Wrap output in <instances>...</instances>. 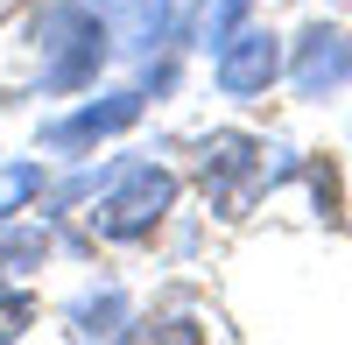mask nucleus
Segmentation results:
<instances>
[{"instance_id": "f257e3e1", "label": "nucleus", "mask_w": 352, "mask_h": 345, "mask_svg": "<svg viewBox=\"0 0 352 345\" xmlns=\"http://www.w3.org/2000/svg\"><path fill=\"white\" fill-rule=\"evenodd\" d=\"M21 49H28V64H36V78H28L36 99H78V92H92V85H106V71L120 64L92 0H28Z\"/></svg>"}, {"instance_id": "f03ea898", "label": "nucleus", "mask_w": 352, "mask_h": 345, "mask_svg": "<svg viewBox=\"0 0 352 345\" xmlns=\"http://www.w3.org/2000/svg\"><path fill=\"white\" fill-rule=\"evenodd\" d=\"M190 177L204 190L212 219H247L261 197H275L282 183L303 177V155L289 141H268V134H247V127H212L197 134V155H190Z\"/></svg>"}, {"instance_id": "7ed1b4c3", "label": "nucleus", "mask_w": 352, "mask_h": 345, "mask_svg": "<svg viewBox=\"0 0 352 345\" xmlns=\"http://www.w3.org/2000/svg\"><path fill=\"white\" fill-rule=\"evenodd\" d=\"M176 205H184V177L169 162H155V155H127L85 197L78 219H85V233L99 247H155V233L176 219Z\"/></svg>"}, {"instance_id": "20e7f679", "label": "nucleus", "mask_w": 352, "mask_h": 345, "mask_svg": "<svg viewBox=\"0 0 352 345\" xmlns=\"http://www.w3.org/2000/svg\"><path fill=\"white\" fill-rule=\"evenodd\" d=\"M148 92H141V78L127 85H92V92H78L64 113H43L36 120V148L50 162H85V155H99L106 141H120L134 134L141 120H148Z\"/></svg>"}, {"instance_id": "39448f33", "label": "nucleus", "mask_w": 352, "mask_h": 345, "mask_svg": "<svg viewBox=\"0 0 352 345\" xmlns=\"http://www.w3.org/2000/svg\"><path fill=\"white\" fill-rule=\"evenodd\" d=\"M282 64H289V43L275 36V28L240 21V28L212 49V85H219V99L247 106V99H268L275 85H282Z\"/></svg>"}, {"instance_id": "423d86ee", "label": "nucleus", "mask_w": 352, "mask_h": 345, "mask_svg": "<svg viewBox=\"0 0 352 345\" xmlns=\"http://www.w3.org/2000/svg\"><path fill=\"white\" fill-rule=\"evenodd\" d=\"M92 8H99L120 64H148L162 49H184V36H190L184 0H92Z\"/></svg>"}, {"instance_id": "0eeeda50", "label": "nucleus", "mask_w": 352, "mask_h": 345, "mask_svg": "<svg viewBox=\"0 0 352 345\" xmlns=\"http://www.w3.org/2000/svg\"><path fill=\"white\" fill-rule=\"evenodd\" d=\"M282 78H289V92H296V99H324V92H338V85H352V28L310 21L303 36L289 43Z\"/></svg>"}, {"instance_id": "6e6552de", "label": "nucleus", "mask_w": 352, "mask_h": 345, "mask_svg": "<svg viewBox=\"0 0 352 345\" xmlns=\"http://www.w3.org/2000/svg\"><path fill=\"white\" fill-rule=\"evenodd\" d=\"M64 338H85V345H113V338H134V296L120 282H92L64 303Z\"/></svg>"}, {"instance_id": "1a4fd4ad", "label": "nucleus", "mask_w": 352, "mask_h": 345, "mask_svg": "<svg viewBox=\"0 0 352 345\" xmlns=\"http://www.w3.org/2000/svg\"><path fill=\"white\" fill-rule=\"evenodd\" d=\"M56 261V225L50 219H0V282H28L36 268Z\"/></svg>"}, {"instance_id": "9d476101", "label": "nucleus", "mask_w": 352, "mask_h": 345, "mask_svg": "<svg viewBox=\"0 0 352 345\" xmlns=\"http://www.w3.org/2000/svg\"><path fill=\"white\" fill-rule=\"evenodd\" d=\"M28 324H43V303L28 282H0V345L8 338H28Z\"/></svg>"}, {"instance_id": "9b49d317", "label": "nucleus", "mask_w": 352, "mask_h": 345, "mask_svg": "<svg viewBox=\"0 0 352 345\" xmlns=\"http://www.w3.org/2000/svg\"><path fill=\"white\" fill-rule=\"evenodd\" d=\"M0 219H14V205H8V197H0Z\"/></svg>"}]
</instances>
